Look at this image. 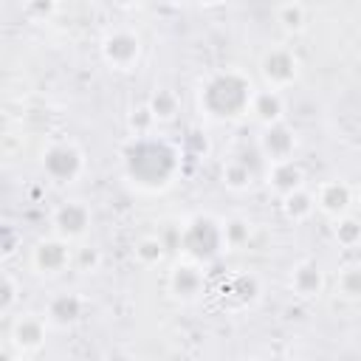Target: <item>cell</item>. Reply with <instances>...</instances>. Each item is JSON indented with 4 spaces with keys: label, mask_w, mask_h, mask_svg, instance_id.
I'll return each mask as SVG.
<instances>
[{
    "label": "cell",
    "mask_w": 361,
    "mask_h": 361,
    "mask_svg": "<svg viewBox=\"0 0 361 361\" xmlns=\"http://www.w3.org/2000/svg\"><path fill=\"white\" fill-rule=\"evenodd\" d=\"M85 220H87V214H85V209L76 206V203H68V206L56 214V226H59L62 234H79V231L85 228Z\"/></svg>",
    "instance_id": "cell-2"
},
{
    "label": "cell",
    "mask_w": 361,
    "mask_h": 361,
    "mask_svg": "<svg viewBox=\"0 0 361 361\" xmlns=\"http://www.w3.org/2000/svg\"><path fill=\"white\" fill-rule=\"evenodd\" d=\"M39 338H42V324H39L37 319L25 316V319L17 322V327H14V344H17L20 350H31V347H37Z\"/></svg>",
    "instance_id": "cell-1"
}]
</instances>
